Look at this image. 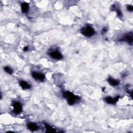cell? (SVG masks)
Listing matches in <instances>:
<instances>
[{
    "instance_id": "cell-13",
    "label": "cell",
    "mask_w": 133,
    "mask_h": 133,
    "mask_svg": "<svg viewBox=\"0 0 133 133\" xmlns=\"http://www.w3.org/2000/svg\"><path fill=\"white\" fill-rule=\"evenodd\" d=\"M4 70H5L6 72H7V73L9 74V75H12L13 73V70L12 69L8 67V66H6L4 68Z\"/></svg>"
},
{
    "instance_id": "cell-14",
    "label": "cell",
    "mask_w": 133,
    "mask_h": 133,
    "mask_svg": "<svg viewBox=\"0 0 133 133\" xmlns=\"http://www.w3.org/2000/svg\"><path fill=\"white\" fill-rule=\"evenodd\" d=\"M113 6H114V5H113ZM114 8H115V11H116V13H117V15L118 16H119V17H122V12L119 10V9H116V7H114Z\"/></svg>"
},
{
    "instance_id": "cell-9",
    "label": "cell",
    "mask_w": 133,
    "mask_h": 133,
    "mask_svg": "<svg viewBox=\"0 0 133 133\" xmlns=\"http://www.w3.org/2000/svg\"><path fill=\"white\" fill-rule=\"evenodd\" d=\"M27 127L29 130H30L32 132H34L38 130V126L34 123H29L27 124Z\"/></svg>"
},
{
    "instance_id": "cell-7",
    "label": "cell",
    "mask_w": 133,
    "mask_h": 133,
    "mask_svg": "<svg viewBox=\"0 0 133 133\" xmlns=\"http://www.w3.org/2000/svg\"><path fill=\"white\" fill-rule=\"evenodd\" d=\"M122 40L124 41H126L129 44L132 45V43H133V41L132 33L131 32L130 33H129L128 34H127V35H126L125 36L124 38H123L122 39Z\"/></svg>"
},
{
    "instance_id": "cell-12",
    "label": "cell",
    "mask_w": 133,
    "mask_h": 133,
    "mask_svg": "<svg viewBox=\"0 0 133 133\" xmlns=\"http://www.w3.org/2000/svg\"><path fill=\"white\" fill-rule=\"evenodd\" d=\"M45 128L46 129V132L47 133H54L56 132V131L54 130L52 127H51L50 125L45 124Z\"/></svg>"
},
{
    "instance_id": "cell-16",
    "label": "cell",
    "mask_w": 133,
    "mask_h": 133,
    "mask_svg": "<svg viewBox=\"0 0 133 133\" xmlns=\"http://www.w3.org/2000/svg\"><path fill=\"white\" fill-rule=\"evenodd\" d=\"M24 51H27L28 50V46H26V47H24V48H23V50Z\"/></svg>"
},
{
    "instance_id": "cell-10",
    "label": "cell",
    "mask_w": 133,
    "mask_h": 133,
    "mask_svg": "<svg viewBox=\"0 0 133 133\" xmlns=\"http://www.w3.org/2000/svg\"><path fill=\"white\" fill-rule=\"evenodd\" d=\"M19 85H20L21 87L24 90L30 89V88H31L30 84H29L28 82L24 81H22L20 82V83H19Z\"/></svg>"
},
{
    "instance_id": "cell-8",
    "label": "cell",
    "mask_w": 133,
    "mask_h": 133,
    "mask_svg": "<svg viewBox=\"0 0 133 133\" xmlns=\"http://www.w3.org/2000/svg\"><path fill=\"white\" fill-rule=\"evenodd\" d=\"M108 82L109 84L112 86H116L120 84V82L119 81L115 80L111 77H109L108 78Z\"/></svg>"
},
{
    "instance_id": "cell-4",
    "label": "cell",
    "mask_w": 133,
    "mask_h": 133,
    "mask_svg": "<svg viewBox=\"0 0 133 133\" xmlns=\"http://www.w3.org/2000/svg\"><path fill=\"white\" fill-rule=\"evenodd\" d=\"M50 56L53 59H55L57 60H60L63 58V56L62 55V54L59 52V51H52L51 52L50 54Z\"/></svg>"
},
{
    "instance_id": "cell-5",
    "label": "cell",
    "mask_w": 133,
    "mask_h": 133,
    "mask_svg": "<svg viewBox=\"0 0 133 133\" xmlns=\"http://www.w3.org/2000/svg\"><path fill=\"white\" fill-rule=\"evenodd\" d=\"M32 76L33 77L35 78V79L40 81L41 82H43L44 80H45V76H44L43 73H38L36 72H32Z\"/></svg>"
},
{
    "instance_id": "cell-3",
    "label": "cell",
    "mask_w": 133,
    "mask_h": 133,
    "mask_svg": "<svg viewBox=\"0 0 133 133\" xmlns=\"http://www.w3.org/2000/svg\"><path fill=\"white\" fill-rule=\"evenodd\" d=\"M13 112L16 113V114H19L21 113L22 110V107L21 103L19 102H14L13 105Z\"/></svg>"
},
{
    "instance_id": "cell-15",
    "label": "cell",
    "mask_w": 133,
    "mask_h": 133,
    "mask_svg": "<svg viewBox=\"0 0 133 133\" xmlns=\"http://www.w3.org/2000/svg\"><path fill=\"white\" fill-rule=\"evenodd\" d=\"M127 10L130 12H132L133 11V6L132 5H129L127 7Z\"/></svg>"
},
{
    "instance_id": "cell-11",
    "label": "cell",
    "mask_w": 133,
    "mask_h": 133,
    "mask_svg": "<svg viewBox=\"0 0 133 133\" xmlns=\"http://www.w3.org/2000/svg\"><path fill=\"white\" fill-rule=\"evenodd\" d=\"M21 7L22 12L23 13H25L28 11L29 8V5L27 3L24 2L21 4Z\"/></svg>"
},
{
    "instance_id": "cell-2",
    "label": "cell",
    "mask_w": 133,
    "mask_h": 133,
    "mask_svg": "<svg viewBox=\"0 0 133 133\" xmlns=\"http://www.w3.org/2000/svg\"><path fill=\"white\" fill-rule=\"evenodd\" d=\"M81 32L84 36L87 38H91L95 34V31L92 26L87 25L82 28Z\"/></svg>"
},
{
    "instance_id": "cell-6",
    "label": "cell",
    "mask_w": 133,
    "mask_h": 133,
    "mask_svg": "<svg viewBox=\"0 0 133 133\" xmlns=\"http://www.w3.org/2000/svg\"><path fill=\"white\" fill-rule=\"evenodd\" d=\"M120 96H117L115 98H112L111 97H107L105 98L104 100L108 104H114L119 100Z\"/></svg>"
},
{
    "instance_id": "cell-17",
    "label": "cell",
    "mask_w": 133,
    "mask_h": 133,
    "mask_svg": "<svg viewBox=\"0 0 133 133\" xmlns=\"http://www.w3.org/2000/svg\"><path fill=\"white\" fill-rule=\"evenodd\" d=\"M107 29H106V28H103V30H102V32H103L106 33V32H107Z\"/></svg>"
},
{
    "instance_id": "cell-1",
    "label": "cell",
    "mask_w": 133,
    "mask_h": 133,
    "mask_svg": "<svg viewBox=\"0 0 133 133\" xmlns=\"http://www.w3.org/2000/svg\"><path fill=\"white\" fill-rule=\"evenodd\" d=\"M63 97L67 100L68 103L70 105H73L76 102L77 100L80 99V97L75 95L72 93L69 92V91H66L63 92Z\"/></svg>"
}]
</instances>
